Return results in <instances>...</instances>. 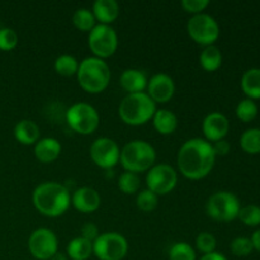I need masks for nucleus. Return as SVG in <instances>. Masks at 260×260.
<instances>
[{
  "mask_svg": "<svg viewBox=\"0 0 260 260\" xmlns=\"http://www.w3.org/2000/svg\"><path fill=\"white\" fill-rule=\"evenodd\" d=\"M178 168L185 178L202 179L215 165L216 154L211 142L203 139H190L178 151Z\"/></svg>",
  "mask_w": 260,
  "mask_h": 260,
  "instance_id": "nucleus-1",
  "label": "nucleus"
},
{
  "mask_svg": "<svg viewBox=\"0 0 260 260\" xmlns=\"http://www.w3.org/2000/svg\"><path fill=\"white\" fill-rule=\"evenodd\" d=\"M32 200L36 210L48 217L61 216L71 203L68 188L56 182H45L37 185L33 190Z\"/></svg>",
  "mask_w": 260,
  "mask_h": 260,
  "instance_id": "nucleus-2",
  "label": "nucleus"
},
{
  "mask_svg": "<svg viewBox=\"0 0 260 260\" xmlns=\"http://www.w3.org/2000/svg\"><path fill=\"white\" fill-rule=\"evenodd\" d=\"M155 112H156V104L150 98L149 94L144 91L127 94L122 99L118 108L122 121L129 126H140L146 123L154 117Z\"/></svg>",
  "mask_w": 260,
  "mask_h": 260,
  "instance_id": "nucleus-3",
  "label": "nucleus"
},
{
  "mask_svg": "<svg viewBox=\"0 0 260 260\" xmlns=\"http://www.w3.org/2000/svg\"><path fill=\"white\" fill-rule=\"evenodd\" d=\"M78 81L88 93H101L108 86L111 70L107 62L98 57H86L79 63Z\"/></svg>",
  "mask_w": 260,
  "mask_h": 260,
  "instance_id": "nucleus-4",
  "label": "nucleus"
},
{
  "mask_svg": "<svg viewBox=\"0 0 260 260\" xmlns=\"http://www.w3.org/2000/svg\"><path fill=\"white\" fill-rule=\"evenodd\" d=\"M156 152L155 149L144 140H134L123 146L119 154L122 167L126 172L141 173L154 167Z\"/></svg>",
  "mask_w": 260,
  "mask_h": 260,
  "instance_id": "nucleus-5",
  "label": "nucleus"
},
{
  "mask_svg": "<svg viewBox=\"0 0 260 260\" xmlns=\"http://www.w3.org/2000/svg\"><path fill=\"white\" fill-rule=\"evenodd\" d=\"M240 202L234 193L221 190L208 198L206 203V212L213 220L229 222L235 220L240 211Z\"/></svg>",
  "mask_w": 260,
  "mask_h": 260,
  "instance_id": "nucleus-6",
  "label": "nucleus"
},
{
  "mask_svg": "<svg viewBox=\"0 0 260 260\" xmlns=\"http://www.w3.org/2000/svg\"><path fill=\"white\" fill-rule=\"evenodd\" d=\"M66 122L78 134L90 135L98 128L99 114L93 106L79 102L66 111Z\"/></svg>",
  "mask_w": 260,
  "mask_h": 260,
  "instance_id": "nucleus-7",
  "label": "nucleus"
},
{
  "mask_svg": "<svg viewBox=\"0 0 260 260\" xmlns=\"http://www.w3.org/2000/svg\"><path fill=\"white\" fill-rule=\"evenodd\" d=\"M128 251V243L119 233L101 234L93 241V254L99 260H122Z\"/></svg>",
  "mask_w": 260,
  "mask_h": 260,
  "instance_id": "nucleus-8",
  "label": "nucleus"
},
{
  "mask_svg": "<svg viewBox=\"0 0 260 260\" xmlns=\"http://www.w3.org/2000/svg\"><path fill=\"white\" fill-rule=\"evenodd\" d=\"M88 43L95 57L103 60L116 52L117 46H118V37H117L116 30L111 25L99 23L89 32Z\"/></svg>",
  "mask_w": 260,
  "mask_h": 260,
  "instance_id": "nucleus-9",
  "label": "nucleus"
},
{
  "mask_svg": "<svg viewBox=\"0 0 260 260\" xmlns=\"http://www.w3.org/2000/svg\"><path fill=\"white\" fill-rule=\"evenodd\" d=\"M187 30L196 42L203 46L213 45L220 36L218 23L216 22L215 18L206 13L193 15L188 20Z\"/></svg>",
  "mask_w": 260,
  "mask_h": 260,
  "instance_id": "nucleus-10",
  "label": "nucleus"
},
{
  "mask_svg": "<svg viewBox=\"0 0 260 260\" xmlns=\"http://www.w3.org/2000/svg\"><path fill=\"white\" fill-rule=\"evenodd\" d=\"M178 182L177 172L168 164H157L150 168L146 174L147 189L156 196H165L172 192Z\"/></svg>",
  "mask_w": 260,
  "mask_h": 260,
  "instance_id": "nucleus-11",
  "label": "nucleus"
},
{
  "mask_svg": "<svg viewBox=\"0 0 260 260\" xmlns=\"http://www.w3.org/2000/svg\"><path fill=\"white\" fill-rule=\"evenodd\" d=\"M28 249L33 258L37 260H48L57 253V238L50 229H36L28 239Z\"/></svg>",
  "mask_w": 260,
  "mask_h": 260,
  "instance_id": "nucleus-12",
  "label": "nucleus"
},
{
  "mask_svg": "<svg viewBox=\"0 0 260 260\" xmlns=\"http://www.w3.org/2000/svg\"><path fill=\"white\" fill-rule=\"evenodd\" d=\"M119 147L112 139L99 137L91 144L90 156L98 167L103 169H111L116 167L119 160Z\"/></svg>",
  "mask_w": 260,
  "mask_h": 260,
  "instance_id": "nucleus-13",
  "label": "nucleus"
},
{
  "mask_svg": "<svg viewBox=\"0 0 260 260\" xmlns=\"http://www.w3.org/2000/svg\"><path fill=\"white\" fill-rule=\"evenodd\" d=\"M175 85L168 74H155L147 81V94L155 103H167L174 95Z\"/></svg>",
  "mask_w": 260,
  "mask_h": 260,
  "instance_id": "nucleus-14",
  "label": "nucleus"
},
{
  "mask_svg": "<svg viewBox=\"0 0 260 260\" xmlns=\"http://www.w3.org/2000/svg\"><path fill=\"white\" fill-rule=\"evenodd\" d=\"M229 119L226 118L225 114L220 113V112H212V113L207 114L203 119V134H205L207 141H220V140L225 139V136L229 132Z\"/></svg>",
  "mask_w": 260,
  "mask_h": 260,
  "instance_id": "nucleus-15",
  "label": "nucleus"
},
{
  "mask_svg": "<svg viewBox=\"0 0 260 260\" xmlns=\"http://www.w3.org/2000/svg\"><path fill=\"white\" fill-rule=\"evenodd\" d=\"M71 203L78 211L84 213L93 212L101 206V196L90 187H81L75 190L71 198Z\"/></svg>",
  "mask_w": 260,
  "mask_h": 260,
  "instance_id": "nucleus-16",
  "label": "nucleus"
},
{
  "mask_svg": "<svg viewBox=\"0 0 260 260\" xmlns=\"http://www.w3.org/2000/svg\"><path fill=\"white\" fill-rule=\"evenodd\" d=\"M61 145L53 137H45L35 144V156L41 162H52L60 156Z\"/></svg>",
  "mask_w": 260,
  "mask_h": 260,
  "instance_id": "nucleus-17",
  "label": "nucleus"
},
{
  "mask_svg": "<svg viewBox=\"0 0 260 260\" xmlns=\"http://www.w3.org/2000/svg\"><path fill=\"white\" fill-rule=\"evenodd\" d=\"M91 12L101 24L109 25L119 15V5L116 0H95Z\"/></svg>",
  "mask_w": 260,
  "mask_h": 260,
  "instance_id": "nucleus-18",
  "label": "nucleus"
},
{
  "mask_svg": "<svg viewBox=\"0 0 260 260\" xmlns=\"http://www.w3.org/2000/svg\"><path fill=\"white\" fill-rule=\"evenodd\" d=\"M119 83L124 90L128 91V94L141 93L147 86V78L141 70L127 69L122 73Z\"/></svg>",
  "mask_w": 260,
  "mask_h": 260,
  "instance_id": "nucleus-19",
  "label": "nucleus"
},
{
  "mask_svg": "<svg viewBox=\"0 0 260 260\" xmlns=\"http://www.w3.org/2000/svg\"><path fill=\"white\" fill-rule=\"evenodd\" d=\"M14 136L20 144L33 145L40 137V127L30 119H22L15 124Z\"/></svg>",
  "mask_w": 260,
  "mask_h": 260,
  "instance_id": "nucleus-20",
  "label": "nucleus"
},
{
  "mask_svg": "<svg viewBox=\"0 0 260 260\" xmlns=\"http://www.w3.org/2000/svg\"><path fill=\"white\" fill-rule=\"evenodd\" d=\"M152 121L155 129L161 135L173 134L178 126L177 116L169 109H156Z\"/></svg>",
  "mask_w": 260,
  "mask_h": 260,
  "instance_id": "nucleus-21",
  "label": "nucleus"
},
{
  "mask_svg": "<svg viewBox=\"0 0 260 260\" xmlns=\"http://www.w3.org/2000/svg\"><path fill=\"white\" fill-rule=\"evenodd\" d=\"M241 89L249 99H260V69H249L241 78Z\"/></svg>",
  "mask_w": 260,
  "mask_h": 260,
  "instance_id": "nucleus-22",
  "label": "nucleus"
},
{
  "mask_svg": "<svg viewBox=\"0 0 260 260\" xmlns=\"http://www.w3.org/2000/svg\"><path fill=\"white\" fill-rule=\"evenodd\" d=\"M66 253L71 260H86L93 254V243L83 236H78L69 243Z\"/></svg>",
  "mask_w": 260,
  "mask_h": 260,
  "instance_id": "nucleus-23",
  "label": "nucleus"
},
{
  "mask_svg": "<svg viewBox=\"0 0 260 260\" xmlns=\"http://www.w3.org/2000/svg\"><path fill=\"white\" fill-rule=\"evenodd\" d=\"M200 62L202 68L207 71H215L222 63V53L220 48L216 47L215 45L206 46L205 50L201 52Z\"/></svg>",
  "mask_w": 260,
  "mask_h": 260,
  "instance_id": "nucleus-24",
  "label": "nucleus"
},
{
  "mask_svg": "<svg viewBox=\"0 0 260 260\" xmlns=\"http://www.w3.org/2000/svg\"><path fill=\"white\" fill-rule=\"evenodd\" d=\"M240 146L250 155L260 154V128H249L241 135Z\"/></svg>",
  "mask_w": 260,
  "mask_h": 260,
  "instance_id": "nucleus-25",
  "label": "nucleus"
},
{
  "mask_svg": "<svg viewBox=\"0 0 260 260\" xmlns=\"http://www.w3.org/2000/svg\"><path fill=\"white\" fill-rule=\"evenodd\" d=\"M95 20L93 12L86 8H79L73 15L74 25L83 32H90L95 27Z\"/></svg>",
  "mask_w": 260,
  "mask_h": 260,
  "instance_id": "nucleus-26",
  "label": "nucleus"
},
{
  "mask_svg": "<svg viewBox=\"0 0 260 260\" xmlns=\"http://www.w3.org/2000/svg\"><path fill=\"white\" fill-rule=\"evenodd\" d=\"M55 70L56 73L63 76H71L78 73L79 62L74 56L71 55H61L55 60Z\"/></svg>",
  "mask_w": 260,
  "mask_h": 260,
  "instance_id": "nucleus-27",
  "label": "nucleus"
},
{
  "mask_svg": "<svg viewBox=\"0 0 260 260\" xmlns=\"http://www.w3.org/2000/svg\"><path fill=\"white\" fill-rule=\"evenodd\" d=\"M236 116H238V118L241 122L249 123V122L254 121L256 118V116H258V106L251 99H243L236 106Z\"/></svg>",
  "mask_w": 260,
  "mask_h": 260,
  "instance_id": "nucleus-28",
  "label": "nucleus"
},
{
  "mask_svg": "<svg viewBox=\"0 0 260 260\" xmlns=\"http://www.w3.org/2000/svg\"><path fill=\"white\" fill-rule=\"evenodd\" d=\"M239 220L249 228H256L260 225V207L256 205L244 206L239 211Z\"/></svg>",
  "mask_w": 260,
  "mask_h": 260,
  "instance_id": "nucleus-29",
  "label": "nucleus"
},
{
  "mask_svg": "<svg viewBox=\"0 0 260 260\" xmlns=\"http://www.w3.org/2000/svg\"><path fill=\"white\" fill-rule=\"evenodd\" d=\"M118 187L126 194H134L140 188V178L136 173L124 172L119 175Z\"/></svg>",
  "mask_w": 260,
  "mask_h": 260,
  "instance_id": "nucleus-30",
  "label": "nucleus"
},
{
  "mask_svg": "<svg viewBox=\"0 0 260 260\" xmlns=\"http://www.w3.org/2000/svg\"><path fill=\"white\" fill-rule=\"evenodd\" d=\"M230 250L235 256H240V258L248 256L254 250L253 241H251V239L245 238V236H238V238L231 241Z\"/></svg>",
  "mask_w": 260,
  "mask_h": 260,
  "instance_id": "nucleus-31",
  "label": "nucleus"
},
{
  "mask_svg": "<svg viewBox=\"0 0 260 260\" xmlns=\"http://www.w3.org/2000/svg\"><path fill=\"white\" fill-rule=\"evenodd\" d=\"M169 260H196V251L188 243H175L169 250Z\"/></svg>",
  "mask_w": 260,
  "mask_h": 260,
  "instance_id": "nucleus-32",
  "label": "nucleus"
},
{
  "mask_svg": "<svg viewBox=\"0 0 260 260\" xmlns=\"http://www.w3.org/2000/svg\"><path fill=\"white\" fill-rule=\"evenodd\" d=\"M136 205L144 212H150L157 206V196L150 189H144L137 194Z\"/></svg>",
  "mask_w": 260,
  "mask_h": 260,
  "instance_id": "nucleus-33",
  "label": "nucleus"
},
{
  "mask_svg": "<svg viewBox=\"0 0 260 260\" xmlns=\"http://www.w3.org/2000/svg\"><path fill=\"white\" fill-rule=\"evenodd\" d=\"M216 244H217L216 238L211 233H201L196 239V246L201 253H203V255L213 253L216 249Z\"/></svg>",
  "mask_w": 260,
  "mask_h": 260,
  "instance_id": "nucleus-34",
  "label": "nucleus"
},
{
  "mask_svg": "<svg viewBox=\"0 0 260 260\" xmlns=\"http://www.w3.org/2000/svg\"><path fill=\"white\" fill-rule=\"evenodd\" d=\"M18 45V35L12 28L0 29V50H13Z\"/></svg>",
  "mask_w": 260,
  "mask_h": 260,
  "instance_id": "nucleus-35",
  "label": "nucleus"
},
{
  "mask_svg": "<svg viewBox=\"0 0 260 260\" xmlns=\"http://www.w3.org/2000/svg\"><path fill=\"white\" fill-rule=\"evenodd\" d=\"M208 4H210L208 0H182V7L187 12L194 13V14L202 13V10H205Z\"/></svg>",
  "mask_w": 260,
  "mask_h": 260,
  "instance_id": "nucleus-36",
  "label": "nucleus"
},
{
  "mask_svg": "<svg viewBox=\"0 0 260 260\" xmlns=\"http://www.w3.org/2000/svg\"><path fill=\"white\" fill-rule=\"evenodd\" d=\"M81 236H83L84 239H86V240L93 243V241L99 236L98 228L91 222L84 223L83 228H81Z\"/></svg>",
  "mask_w": 260,
  "mask_h": 260,
  "instance_id": "nucleus-37",
  "label": "nucleus"
},
{
  "mask_svg": "<svg viewBox=\"0 0 260 260\" xmlns=\"http://www.w3.org/2000/svg\"><path fill=\"white\" fill-rule=\"evenodd\" d=\"M213 147V151H215L216 156L217 155H221V156H223V155H228L229 152H230V144H229L226 140H220V141H216L215 144L212 145Z\"/></svg>",
  "mask_w": 260,
  "mask_h": 260,
  "instance_id": "nucleus-38",
  "label": "nucleus"
},
{
  "mask_svg": "<svg viewBox=\"0 0 260 260\" xmlns=\"http://www.w3.org/2000/svg\"><path fill=\"white\" fill-rule=\"evenodd\" d=\"M200 260H228L223 254L217 253V251H213V253L205 254Z\"/></svg>",
  "mask_w": 260,
  "mask_h": 260,
  "instance_id": "nucleus-39",
  "label": "nucleus"
},
{
  "mask_svg": "<svg viewBox=\"0 0 260 260\" xmlns=\"http://www.w3.org/2000/svg\"><path fill=\"white\" fill-rule=\"evenodd\" d=\"M251 241H253V245H254V250L259 251L260 253V229L255 231L251 236Z\"/></svg>",
  "mask_w": 260,
  "mask_h": 260,
  "instance_id": "nucleus-40",
  "label": "nucleus"
},
{
  "mask_svg": "<svg viewBox=\"0 0 260 260\" xmlns=\"http://www.w3.org/2000/svg\"><path fill=\"white\" fill-rule=\"evenodd\" d=\"M50 260H68V255H65L63 253H60V251H57V253H56Z\"/></svg>",
  "mask_w": 260,
  "mask_h": 260,
  "instance_id": "nucleus-41",
  "label": "nucleus"
}]
</instances>
